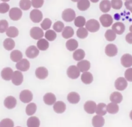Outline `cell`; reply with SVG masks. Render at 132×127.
Instances as JSON below:
<instances>
[{
	"instance_id": "6da1fadb",
	"label": "cell",
	"mask_w": 132,
	"mask_h": 127,
	"mask_svg": "<svg viewBox=\"0 0 132 127\" xmlns=\"http://www.w3.org/2000/svg\"><path fill=\"white\" fill-rule=\"evenodd\" d=\"M86 28L91 33L98 31L100 27L99 22L95 19H90L87 21L86 23Z\"/></svg>"
},
{
	"instance_id": "7a4b0ae2",
	"label": "cell",
	"mask_w": 132,
	"mask_h": 127,
	"mask_svg": "<svg viewBox=\"0 0 132 127\" xmlns=\"http://www.w3.org/2000/svg\"><path fill=\"white\" fill-rule=\"evenodd\" d=\"M75 12L71 8L65 9L62 13V18L65 22H71L75 19Z\"/></svg>"
},
{
	"instance_id": "3957f363",
	"label": "cell",
	"mask_w": 132,
	"mask_h": 127,
	"mask_svg": "<svg viewBox=\"0 0 132 127\" xmlns=\"http://www.w3.org/2000/svg\"><path fill=\"white\" fill-rule=\"evenodd\" d=\"M128 85L127 81L123 77H118L114 82V87L116 89L119 91L125 90Z\"/></svg>"
},
{
	"instance_id": "277c9868",
	"label": "cell",
	"mask_w": 132,
	"mask_h": 127,
	"mask_svg": "<svg viewBox=\"0 0 132 127\" xmlns=\"http://www.w3.org/2000/svg\"><path fill=\"white\" fill-rule=\"evenodd\" d=\"M33 98L32 92L27 89L22 90L20 94V100L24 103L30 102Z\"/></svg>"
},
{
	"instance_id": "5b68a950",
	"label": "cell",
	"mask_w": 132,
	"mask_h": 127,
	"mask_svg": "<svg viewBox=\"0 0 132 127\" xmlns=\"http://www.w3.org/2000/svg\"><path fill=\"white\" fill-rule=\"evenodd\" d=\"M67 73L68 77L70 78L76 79L80 75V70L77 67L72 65L68 68Z\"/></svg>"
},
{
	"instance_id": "8992f818",
	"label": "cell",
	"mask_w": 132,
	"mask_h": 127,
	"mask_svg": "<svg viewBox=\"0 0 132 127\" xmlns=\"http://www.w3.org/2000/svg\"><path fill=\"white\" fill-rule=\"evenodd\" d=\"M42 18V13L38 9H33L30 12V19L34 23H39L41 21Z\"/></svg>"
},
{
	"instance_id": "52a82bcc",
	"label": "cell",
	"mask_w": 132,
	"mask_h": 127,
	"mask_svg": "<svg viewBox=\"0 0 132 127\" xmlns=\"http://www.w3.org/2000/svg\"><path fill=\"white\" fill-rule=\"evenodd\" d=\"M100 21L104 27H109L113 22V19L111 15L109 14H104L100 18Z\"/></svg>"
},
{
	"instance_id": "ba28073f",
	"label": "cell",
	"mask_w": 132,
	"mask_h": 127,
	"mask_svg": "<svg viewBox=\"0 0 132 127\" xmlns=\"http://www.w3.org/2000/svg\"><path fill=\"white\" fill-rule=\"evenodd\" d=\"M30 35L32 38L35 40L41 39L44 35L43 30L39 27H34L30 30Z\"/></svg>"
},
{
	"instance_id": "9c48e42d",
	"label": "cell",
	"mask_w": 132,
	"mask_h": 127,
	"mask_svg": "<svg viewBox=\"0 0 132 127\" xmlns=\"http://www.w3.org/2000/svg\"><path fill=\"white\" fill-rule=\"evenodd\" d=\"M22 15L21 10L17 7L11 8L9 12L10 18L13 21H17L21 19Z\"/></svg>"
},
{
	"instance_id": "30bf717a",
	"label": "cell",
	"mask_w": 132,
	"mask_h": 127,
	"mask_svg": "<svg viewBox=\"0 0 132 127\" xmlns=\"http://www.w3.org/2000/svg\"><path fill=\"white\" fill-rule=\"evenodd\" d=\"M15 67L21 71H26L30 67V63L27 59H22L16 63Z\"/></svg>"
},
{
	"instance_id": "8fae6325",
	"label": "cell",
	"mask_w": 132,
	"mask_h": 127,
	"mask_svg": "<svg viewBox=\"0 0 132 127\" xmlns=\"http://www.w3.org/2000/svg\"><path fill=\"white\" fill-rule=\"evenodd\" d=\"M11 81L12 83L16 85H20L23 81V75L19 71H15L13 72Z\"/></svg>"
},
{
	"instance_id": "7c38bea8",
	"label": "cell",
	"mask_w": 132,
	"mask_h": 127,
	"mask_svg": "<svg viewBox=\"0 0 132 127\" xmlns=\"http://www.w3.org/2000/svg\"><path fill=\"white\" fill-rule=\"evenodd\" d=\"M121 63L125 68H129L132 66V55L129 54H124L121 58Z\"/></svg>"
},
{
	"instance_id": "4fadbf2b",
	"label": "cell",
	"mask_w": 132,
	"mask_h": 127,
	"mask_svg": "<svg viewBox=\"0 0 132 127\" xmlns=\"http://www.w3.org/2000/svg\"><path fill=\"white\" fill-rule=\"evenodd\" d=\"M105 53L109 57L115 56L118 53V48L113 44H108L105 47Z\"/></svg>"
},
{
	"instance_id": "5bb4252c",
	"label": "cell",
	"mask_w": 132,
	"mask_h": 127,
	"mask_svg": "<svg viewBox=\"0 0 132 127\" xmlns=\"http://www.w3.org/2000/svg\"><path fill=\"white\" fill-rule=\"evenodd\" d=\"M39 50L35 45H31L29 46L25 52L26 56L29 58H36L39 55Z\"/></svg>"
},
{
	"instance_id": "9a60e30c",
	"label": "cell",
	"mask_w": 132,
	"mask_h": 127,
	"mask_svg": "<svg viewBox=\"0 0 132 127\" xmlns=\"http://www.w3.org/2000/svg\"><path fill=\"white\" fill-rule=\"evenodd\" d=\"M96 105L95 102L93 101H87L84 104V109L88 114H92L95 113L96 109Z\"/></svg>"
},
{
	"instance_id": "2e32d148",
	"label": "cell",
	"mask_w": 132,
	"mask_h": 127,
	"mask_svg": "<svg viewBox=\"0 0 132 127\" xmlns=\"http://www.w3.org/2000/svg\"><path fill=\"white\" fill-rule=\"evenodd\" d=\"M35 74L39 79L44 80L48 76V70L44 67H40L36 69Z\"/></svg>"
},
{
	"instance_id": "e0dca14e",
	"label": "cell",
	"mask_w": 132,
	"mask_h": 127,
	"mask_svg": "<svg viewBox=\"0 0 132 127\" xmlns=\"http://www.w3.org/2000/svg\"><path fill=\"white\" fill-rule=\"evenodd\" d=\"M125 29V26L124 24L120 22H116L112 26V30L118 35L122 34L124 32Z\"/></svg>"
},
{
	"instance_id": "ac0fdd59",
	"label": "cell",
	"mask_w": 132,
	"mask_h": 127,
	"mask_svg": "<svg viewBox=\"0 0 132 127\" xmlns=\"http://www.w3.org/2000/svg\"><path fill=\"white\" fill-rule=\"evenodd\" d=\"M105 123L104 118L100 115L94 116L92 120V124L93 127H103Z\"/></svg>"
},
{
	"instance_id": "d6986e66",
	"label": "cell",
	"mask_w": 132,
	"mask_h": 127,
	"mask_svg": "<svg viewBox=\"0 0 132 127\" xmlns=\"http://www.w3.org/2000/svg\"><path fill=\"white\" fill-rule=\"evenodd\" d=\"M4 104L6 108L8 109H12L16 104V100L14 97L12 96H8L5 98Z\"/></svg>"
},
{
	"instance_id": "ffe728a7",
	"label": "cell",
	"mask_w": 132,
	"mask_h": 127,
	"mask_svg": "<svg viewBox=\"0 0 132 127\" xmlns=\"http://www.w3.org/2000/svg\"><path fill=\"white\" fill-rule=\"evenodd\" d=\"M13 74V72L12 69L9 67L4 68L1 72L2 77L6 81H9L11 80Z\"/></svg>"
},
{
	"instance_id": "44dd1931",
	"label": "cell",
	"mask_w": 132,
	"mask_h": 127,
	"mask_svg": "<svg viewBox=\"0 0 132 127\" xmlns=\"http://www.w3.org/2000/svg\"><path fill=\"white\" fill-rule=\"evenodd\" d=\"M56 100V98L54 94L51 92L46 93L43 96V101L44 103L48 105H53L55 103Z\"/></svg>"
},
{
	"instance_id": "7402d4cb",
	"label": "cell",
	"mask_w": 132,
	"mask_h": 127,
	"mask_svg": "<svg viewBox=\"0 0 132 127\" xmlns=\"http://www.w3.org/2000/svg\"><path fill=\"white\" fill-rule=\"evenodd\" d=\"M109 99L111 102L119 104L123 100V96L120 92L118 91H114L110 94Z\"/></svg>"
},
{
	"instance_id": "603a6c76",
	"label": "cell",
	"mask_w": 132,
	"mask_h": 127,
	"mask_svg": "<svg viewBox=\"0 0 132 127\" xmlns=\"http://www.w3.org/2000/svg\"><path fill=\"white\" fill-rule=\"evenodd\" d=\"M53 109L56 113L61 114L65 111L66 109V105L63 102L59 101L54 103Z\"/></svg>"
},
{
	"instance_id": "cb8c5ba5",
	"label": "cell",
	"mask_w": 132,
	"mask_h": 127,
	"mask_svg": "<svg viewBox=\"0 0 132 127\" xmlns=\"http://www.w3.org/2000/svg\"><path fill=\"white\" fill-rule=\"evenodd\" d=\"M77 66L80 72H84L89 70L90 68V63L88 60H82L77 63Z\"/></svg>"
},
{
	"instance_id": "d4e9b609",
	"label": "cell",
	"mask_w": 132,
	"mask_h": 127,
	"mask_svg": "<svg viewBox=\"0 0 132 127\" xmlns=\"http://www.w3.org/2000/svg\"><path fill=\"white\" fill-rule=\"evenodd\" d=\"M92 74L89 72H84L81 75V80L85 84H90L93 81Z\"/></svg>"
},
{
	"instance_id": "484cf974",
	"label": "cell",
	"mask_w": 132,
	"mask_h": 127,
	"mask_svg": "<svg viewBox=\"0 0 132 127\" xmlns=\"http://www.w3.org/2000/svg\"><path fill=\"white\" fill-rule=\"evenodd\" d=\"M67 100L72 104H76L80 100V97L78 93L76 92H71L67 96Z\"/></svg>"
},
{
	"instance_id": "4316f807",
	"label": "cell",
	"mask_w": 132,
	"mask_h": 127,
	"mask_svg": "<svg viewBox=\"0 0 132 127\" xmlns=\"http://www.w3.org/2000/svg\"><path fill=\"white\" fill-rule=\"evenodd\" d=\"M100 10L104 13L108 12L111 7V2L109 0H103L100 4Z\"/></svg>"
},
{
	"instance_id": "83f0119b",
	"label": "cell",
	"mask_w": 132,
	"mask_h": 127,
	"mask_svg": "<svg viewBox=\"0 0 132 127\" xmlns=\"http://www.w3.org/2000/svg\"><path fill=\"white\" fill-rule=\"evenodd\" d=\"M65 45L67 49L69 51H73L77 48L78 46V42L75 39H70L66 42Z\"/></svg>"
},
{
	"instance_id": "f1b7e54d",
	"label": "cell",
	"mask_w": 132,
	"mask_h": 127,
	"mask_svg": "<svg viewBox=\"0 0 132 127\" xmlns=\"http://www.w3.org/2000/svg\"><path fill=\"white\" fill-rule=\"evenodd\" d=\"M40 122L39 118L35 116L29 117L27 121V125L28 127H39Z\"/></svg>"
},
{
	"instance_id": "f546056e",
	"label": "cell",
	"mask_w": 132,
	"mask_h": 127,
	"mask_svg": "<svg viewBox=\"0 0 132 127\" xmlns=\"http://www.w3.org/2000/svg\"><path fill=\"white\" fill-rule=\"evenodd\" d=\"M10 58L14 62H19L23 57L22 53L19 50H13L10 53Z\"/></svg>"
},
{
	"instance_id": "4dcf8cb0",
	"label": "cell",
	"mask_w": 132,
	"mask_h": 127,
	"mask_svg": "<svg viewBox=\"0 0 132 127\" xmlns=\"http://www.w3.org/2000/svg\"><path fill=\"white\" fill-rule=\"evenodd\" d=\"M90 6V3L89 0H79L77 4L78 9L81 11L86 10L89 8Z\"/></svg>"
},
{
	"instance_id": "1f68e13d",
	"label": "cell",
	"mask_w": 132,
	"mask_h": 127,
	"mask_svg": "<svg viewBox=\"0 0 132 127\" xmlns=\"http://www.w3.org/2000/svg\"><path fill=\"white\" fill-rule=\"evenodd\" d=\"M74 34L73 29L71 26H66L64 28L62 33V36L65 39H69L72 37Z\"/></svg>"
},
{
	"instance_id": "d6a6232c",
	"label": "cell",
	"mask_w": 132,
	"mask_h": 127,
	"mask_svg": "<svg viewBox=\"0 0 132 127\" xmlns=\"http://www.w3.org/2000/svg\"><path fill=\"white\" fill-rule=\"evenodd\" d=\"M107 105L104 103H98L97 105L95 113L100 116H104L107 113Z\"/></svg>"
},
{
	"instance_id": "836d02e7",
	"label": "cell",
	"mask_w": 132,
	"mask_h": 127,
	"mask_svg": "<svg viewBox=\"0 0 132 127\" xmlns=\"http://www.w3.org/2000/svg\"><path fill=\"white\" fill-rule=\"evenodd\" d=\"M119 110V106L118 104L114 103H110L107 105V111L111 114H117Z\"/></svg>"
},
{
	"instance_id": "e575fe53",
	"label": "cell",
	"mask_w": 132,
	"mask_h": 127,
	"mask_svg": "<svg viewBox=\"0 0 132 127\" xmlns=\"http://www.w3.org/2000/svg\"><path fill=\"white\" fill-rule=\"evenodd\" d=\"M37 45L40 50L45 51L48 48L49 43L45 39H40L37 42Z\"/></svg>"
},
{
	"instance_id": "d590c367",
	"label": "cell",
	"mask_w": 132,
	"mask_h": 127,
	"mask_svg": "<svg viewBox=\"0 0 132 127\" xmlns=\"http://www.w3.org/2000/svg\"><path fill=\"white\" fill-rule=\"evenodd\" d=\"M85 56V51L82 49H78L74 51L73 54V57L75 60L79 61L82 60Z\"/></svg>"
},
{
	"instance_id": "8d00e7d4",
	"label": "cell",
	"mask_w": 132,
	"mask_h": 127,
	"mask_svg": "<svg viewBox=\"0 0 132 127\" xmlns=\"http://www.w3.org/2000/svg\"><path fill=\"white\" fill-rule=\"evenodd\" d=\"M3 45L6 50L8 51H10L14 47L15 42L14 40L11 38H6L4 41Z\"/></svg>"
},
{
	"instance_id": "74e56055",
	"label": "cell",
	"mask_w": 132,
	"mask_h": 127,
	"mask_svg": "<svg viewBox=\"0 0 132 127\" xmlns=\"http://www.w3.org/2000/svg\"><path fill=\"white\" fill-rule=\"evenodd\" d=\"M6 32L7 36L10 38L16 37L19 34L18 29L14 26H10L8 27Z\"/></svg>"
},
{
	"instance_id": "f35d334b",
	"label": "cell",
	"mask_w": 132,
	"mask_h": 127,
	"mask_svg": "<svg viewBox=\"0 0 132 127\" xmlns=\"http://www.w3.org/2000/svg\"><path fill=\"white\" fill-rule=\"evenodd\" d=\"M37 110V105L34 103L28 104L26 107V113L27 115L31 116L34 115Z\"/></svg>"
},
{
	"instance_id": "ab89813d",
	"label": "cell",
	"mask_w": 132,
	"mask_h": 127,
	"mask_svg": "<svg viewBox=\"0 0 132 127\" xmlns=\"http://www.w3.org/2000/svg\"><path fill=\"white\" fill-rule=\"evenodd\" d=\"M86 23V19L82 16H78L74 20V24L78 27H82Z\"/></svg>"
},
{
	"instance_id": "60d3db41",
	"label": "cell",
	"mask_w": 132,
	"mask_h": 127,
	"mask_svg": "<svg viewBox=\"0 0 132 127\" xmlns=\"http://www.w3.org/2000/svg\"><path fill=\"white\" fill-rule=\"evenodd\" d=\"M76 35L78 38L80 39H84L88 36V32L86 28L83 27H80L77 30Z\"/></svg>"
},
{
	"instance_id": "b9f144b4",
	"label": "cell",
	"mask_w": 132,
	"mask_h": 127,
	"mask_svg": "<svg viewBox=\"0 0 132 127\" xmlns=\"http://www.w3.org/2000/svg\"><path fill=\"white\" fill-rule=\"evenodd\" d=\"M31 2L30 0H21L19 3V5L23 10H27L30 8Z\"/></svg>"
},
{
	"instance_id": "7bdbcfd3",
	"label": "cell",
	"mask_w": 132,
	"mask_h": 127,
	"mask_svg": "<svg viewBox=\"0 0 132 127\" xmlns=\"http://www.w3.org/2000/svg\"><path fill=\"white\" fill-rule=\"evenodd\" d=\"M105 37L107 41H112L115 40L116 34L112 29H108L105 34Z\"/></svg>"
},
{
	"instance_id": "ee69618b",
	"label": "cell",
	"mask_w": 132,
	"mask_h": 127,
	"mask_svg": "<svg viewBox=\"0 0 132 127\" xmlns=\"http://www.w3.org/2000/svg\"><path fill=\"white\" fill-rule=\"evenodd\" d=\"M44 36L47 40H48V41H52L56 39L57 37V35L54 30L52 29H50L47 30L45 32Z\"/></svg>"
},
{
	"instance_id": "f6af8a7d",
	"label": "cell",
	"mask_w": 132,
	"mask_h": 127,
	"mask_svg": "<svg viewBox=\"0 0 132 127\" xmlns=\"http://www.w3.org/2000/svg\"><path fill=\"white\" fill-rule=\"evenodd\" d=\"M14 123L13 121L9 118L3 119L0 122V127H13Z\"/></svg>"
},
{
	"instance_id": "bcb514c9",
	"label": "cell",
	"mask_w": 132,
	"mask_h": 127,
	"mask_svg": "<svg viewBox=\"0 0 132 127\" xmlns=\"http://www.w3.org/2000/svg\"><path fill=\"white\" fill-rule=\"evenodd\" d=\"M41 26L44 30H47L49 29L52 25V21L48 18H45L41 23Z\"/></svg>"
},
{
	"instance_id": "7dc6e473",
	"label": "cell",
	"mask_w": 132,
	"mask_h": 127,
	"mask_svg": "<svg viewBox=\"0 0 132 127\" xmlns=\"http://www.w3.org/2000/svg\"><path fill=\"white\" fill-rule=\"evenodd\" d=\"M111 5L113 9L118 10L122 8L123 2L122 0H111Z\"/></svg>"
},
{
	"instance_id": "c3c4849f",
	"label": "cell",
	"mask_w": 132,
	"mask_h": 127,
	"mask_svg": "<svg viewBox=\"0 0 132 127\" xmlns=\"http://www.w3.org/2000/svg\"><path fill=\"white\" fill-rule=\"evenodd\" d=\"M53 28L55 31L58 33L61 32L64 28V24L62 22L58 21L54 24Z\"/></svg>"
},
{
	"instance_id": "681fc988",
	"label": "cell",
	"mask_w": 132,
	"mask_h": 127,
	"mask_svg": "<svg viewBox=\"0 0 132 127\" xmlns=\"http://www.w3.org/2000/svg\"><path fill=\"white\" fill-rule=\"evenodd\" d=\"M8 27V22L5 20H2L0 21V32L3 33L6 31Z\"/></svg>"
},
{
	"instance_id": "f907efd6",
	"label": "cell",
	"mask_w": 132,
	"mask_h": 127,
	"mask_svg": "<svg viewBox=\"0 0 132 127\" xmlns=\"http://www.w3.org/2000/svg\"><path fill=\"white\" fill-rule=\"evenodd\" d=\"M124 76L127 81L132 82V68H129L126 70L124 73Z\"/></svg>"
},
{
	"instance_id": "816d5d0a",
	"label": "cell",
	"mask_w": 132,
	"mask_h": 127,
	"mask_svg": "<svg viewBox=\"0 0 132 127\" xmlns=\"http://www.w3.org/2000/svg\"><path fill=\"white\" fill-rule=\"evenodd\" d=\"M9 5L6 3H2L0 4V12L1 13H6L9 11Z\"/></svg>"
},
{
	"instance_id": "f5cc1de1",
	"label": "cell",
	"mask_w": 132,
	"mask_h": 127,
	"mask_svg": "<svg viewBox=\"0 0 132 127\" xmlns=\"http://www.w3.org/2000/svg\"><path fill=\"white\" fill-rule=\"evenodd\" d=\"M44 0H31V4L34 8H38L42 6Z\"/></svg>"
},
{
	"instance_id": "db71d44e",
	"label": "cell",
	"mask_w": 132,
	"mask_h": 127,
	"mask_svg": "<svg viewBox=\"0 0 132 127\" xmlns=\"http://www.w3.org/2000/svg\"><path fill=\"white\" fill-rule=\"evenodd\" d=\"M126 8L132 13V0L127 1L124 3Z\"/></svg>"
},
{
	"instance_id": "11a10c76",
	"label": "cell",
	"mask_w": 132,
	"mask_h": 127,
	"mask_svg": "<svg viewBox=\"0 0 132 127\" xmlns=\"http://www.w3.org/2000/svg\"><path fill=\"white\" fill-rule=\"evenodd\" d=\"M125 40L129 44H132V33H128L125 37Z\"/></svg>"
},
{
	"instance_id": "9f6ffc18",
	"label": "cell",
	"mask_w": 132,
	"mask_h": 127,
	"mask_svg": "<svg viewBox=\"0 0 132 127\" xmlns=\"http://www.w3.org/2000/svg\"><path fill=\"white\" fill-rule=\"evenodd\" d=\"M129 117H130V118L131 119V120H132V110L130 112V113H129Z\"/></svg>"
},
{
	"instance_id": "6f0895ef",
	"label": "cell",
	"mask_w": 132,
	"mask_h": 127,
	"mask_svg": "<svg viewBox=\"0 0 132 127\" xmlns=\"http://www.w3.org/2000/svg\"><path fill=\"white\" fill-rule=\"evenodd\" d=\"M90 1L92 3H95L98 2L99 1V0H90Z\"/></svg>"
},
{
	"instance_id": "680465c9",
	"label": "cell",
	"mask_w": 132,
	"mask_h": 127,
	"mask_svg": "<svg viewBox=\"0 0 132 127\" xmlns=\"http://www.w3.org/2000/svg\"><path fill=\"white\" fill-rule=\"evenodd\" d=\"M129 31H131V33H132V25H131L129 26Z\"/></svg>"
},
{
	"instance_id": "91938a15",
	"label": "cell",
	"mask_w": 132,
	"mask_h": 127,
	"mask_svg": "<svg viewBox=\"0 0 132 127\" xmlns=\"http://www.w3.org/2000/svg\"><path fill=\"white\" fill-rule=\"evenodd\" d=\"M2 2H8L10 0H1Z\"/></svg>"
},
{
	"instance_id": "94428289",
	"label": "cell",
	"mask_w": 132,
	"mask_h": 127,
	"mask_svg": "<svg viewBox=\"0 0 132 127\" xmlns=\"http://www.w3.org/2000/svg\"><path fill=\"white\" fill-rule=\"evenodd\" d=\"M71 1L73 2H78L79 0H71Z\"/></svg>"
},
{
	"instance_id": "6125c7cd",
	"label": "cell",
	"mask_w": 132,
	"mask_h": 127,
	"mask_svg": "<svg viewBox=\"0 0 132 127\" xmlns=\"http://www.w3.org/2000/svg\"><path fill=\"white\" fill-rule=\"evenodd\" d=\"M125 1H129V0H125Z\"/></svg>"
},
{
	"instance_id": "be15d7a7",
	"label": "cell",
	"mask_w": 132,
	"mask_h": 127,
	"mask_svg": "<svg viewBox=\"0 0 132 127\" xmlns=\"http://www.w3.org/2000/svg\"><path fill=\"white\" fill-rule=\"evenodd\" d=\"M16 127H21V126H16Z\"/></svg>"
}]
</instances>
